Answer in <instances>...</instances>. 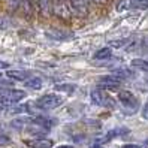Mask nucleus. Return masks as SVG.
Masks as SVG:
<instances>
[{"mask_svg":"<svg viewBox=\"0 0 148 148\" xmlns=\"http://www.w3.org/2000/svg\"><path fill=\"white\" fill-rule=\"evenodd\" d=\"M69 0H51V11L56 16L62 20L71 18V6H69Z\"/></svg>","mask_w":148,"mask_h":148,"instance_id":"f257e3e1","label":"nucleus"},{"mask_svg":"<svg viewBox=\"0 0 148 148\" xmlns=\"http://www.w3.org/2000/svg\"><path fill=\"white\" fill-rule=\"evenodd\" d=\"M63 99L57 94H43L36 100V106L40 109H54L62 105Z\"/></svg>","mask_w":148,"mask_h":148,"instance_id":"f03ea898","label":"nucleus"},{"mask_svg":"<svg viewBox=\"0 0 148 148\" xmlns=\"http://www.w3.org/2000/svg\"><path fill=\"white\" fill-rule=\"evenodd\" d=\"M118 102L124 108H127V111H130V112H135L139 108V102L136 99V96L129 90H123L118 93Z\"/></svg>","mask_w":148,"mask_h":148,"instance_id":"7ed1b4c3","label":"nucleus"},{"mask_svg":"<svg viewBox=\"0 0 148 148\" xmlns=\"http://www.w3.org/2000/svg\"><path fill=\"white\" fill-rule=\"evenodd\" d=\"M25 97V91L23 90H9L3 94H0V106H6V105H15L20 100Z\"/></svg>","mask_w":148,"mask_h":148,"instance_id":"20e7f679","label":"nucleus"},{"mask_svg":"<svg viewBox=\"0 0 148 148\" xmlns=\"http://www.w3.org/2000/svg\"><path fill=\"white\" fill-rule=\"evenodd\" d=\"M121 84H123V79L117 75H111V76H102L97 81V87L102 90H118Z\"/></svg>","mask_w":148,"mask_h":148,"instance_id":"39448f33","label":"nucleus"},{"mask_svg":"<svg viewBox=\"0 0 148 148\" xmlns=\"http://www.w3.org/2000/svg\"><path fill=\"white\" fill-rule=\"evenodd\" d=\"M90 100L97 106H112V99L102 90H93L90 93Z\"/></svg>","mask_w":148,"mask_h":148,"instance_id":"423d86ee","label":"nucleus"},{"mask_svg":"<svg viewBox=\"0 0 148 148\" xmlns=\"http://www.w3.org/2000/svg\"><path fill=\"white\" fill-rule=\"evenodd\" d=\"M45 34H47V36H48L49 39H53V40H58V42H64V40H71V39H73V33L67 32V30L51 29V30H48Z\"/></svg>","mask_w":148,"mask_h":148,"instance_id":"0eeeda50","label":"nucleus"},{"mask_svg":"<svg viewBox=\"0 0 148 148\" xmlns=\"http://www.w3.org/2000/svg\"><path fill=\"white\" fill-rule=\"evenodd\" d=\"M69 6L71 11L79 16H85L88 14V0H69Z\"/></svg>","mask_w":148,"mask_h":148,"instance_id":"6e6552de","label":"nucleus"},{"mask_svg":"<svg viewBox=\"0 0 148 148\" xmlns=\"http://www.w3.org/2000/svg\"><path fill=\"white\" fill-rule=\"evenodd\" d=\"M27 145L32 147V148H51V147L54 145V142L51 141V139L42 138V139H34V141H29Z\"/></svg>","mask_w":148,"mask_h":148,"instance_id":"1a4fd4ad","label":"nucleus"},{"mask_svg":"<svg viewBox=\"0 0 148 148\" xmlns=\"http://www.w3.org/2000/svg\"><path fill=\"white\" fill-rule=\"evenodd\" d=\"M6 76L9 78V79H14V81H25V79H29V72H25V71H8Z\"/></svg>","mask_w":148,"mask_h":148,"instance_id":"9d476101","label":"nucleus"},{"mask_svg":"<svg viewBox=\"0 0 148 148\" xmlns=\"http://www.w3.org/2000/svg\"><path fill=\"white\" fill-rule=\"evenodd\" d=\"M39 3V11L43 16H49L51 15V0H38Z\"/></svg>","mask_w":148,"mask_h":148,"instance_id":"9b49d317","label":"nucleus"},{"mask_svg":"<svg viewBox=\"0 0 148 148\" xmlns=\"http://www.w3.org/2000/svg\"><path fill=\"white\" fill-rule=\"evenodd\" d=\"M127 133H129L127 127H117L114 130H111V132H108L106 139L109 141V139H112V138H118V136H123V135H127Z\"/></svg>","mask_w":148,"mask_h":148,"instance_id":"f8f14e48","label":"nucleus"},{"mask_svg":"<svg viewBox=\"0 0 148 148\" xmlns=\"http://www.w3.org/2000/svg\"><path fill=\"white\" fill-rule=\"evenodd\" d=\"M111 56H112L111 48H102L99 51H96L94 58L96 60H108V58H111Z\"/></svg>","mask_w":148,"mask_h":148,"instance_id":"ddd939ff","label":"nucleus"},{"mask_svg":"<svg viewBox=\"0 0 148 148\" xmlns=\"http://www.w3.org/2000/svg\"><path fill=\"white\" fill-rule=\"evenodd\" d=\"M25 87L32 90H40L42 88V79L39 78H30V79L25 81Z\"/></svg>","mask_w":148,"mask_h":148,"instance_id":"4468645a","label":"nucleus"},{"mask_svg":"<svg viewBox=\"0 0 148 148\" xmlns=\"http://www.w3.org/2000/svg\"><path fill=\"white\" fill-rule=\"evenodd\" d=\"M27 111H29V106L27 105H16V103H15V106L8 109V114L18 115V114H24V112H27Z\"/></svg>","mask_w":148,"mask_h":148,"instance_id":"2eb2a0df","label":"nucleus"},{"mask_svg":"<svg viewBox=\"0 0 148 148\" xmlns=\"http://www.w3.org/2000/svg\"><path fill=\"white\" fill-rule=\"evenodd\" d=\"M132 66L141 69V71H148V62L144 60V58H133L132 60Z\"/></svg>","mask_w":148,"mask_h":148,"instance_id":"dca6fc26","label":"nucleus"},{"mask_svg":"<svg viewBox=\"0 0 148 148\" xmlns=\"http://www.w3.org/2000/svg\"><path fill=\"white\" fill-rule=\"evenodd\" d=\"M132 8H136L139 11H147L148 9V0H133Z\"/></svg>","mask_w":148,"mask_h":148,"instance_id":"f3484780","label":"nucleus"},{"mask_svg":"<svg viewBox=\"0 0 148 148\" xmlns=\"http://www.w3.org/2000/svg\"><path fill=\"white\" fill-rule=\"evenodd\" d=\"M114 75L120 76L121 79H124V78L133 76V72H132V71H129V69H117V71H114Z\"/></svg>","mask_w":148,"mask_h":148,"instance_id":"a211bd4d","label":"nucleus"},{"mask_svg":"<svg viewBox=\"0 0 148 148\" xmlns=\"http://www.w3.org/2000/svg\"><path fill=\"white\" fill-rule=\"evenodd\" d=\"M56 90L64 91V93H72L75 90V85L73 84H58V85H56Z\"/></svg>","mask_w":148,"mask_h":148,"instance_id":"6ab92c4d","label":"nucleus"},{"mask_svg":"<svg viewBox=\"0 0 148 148\" xmlns=\"http://www.w3.org/2000/svg\"><path fill=\"white\" fill-rule=\"evenodd\" d=\"M130 6H132V0H120V2L117 3V11L123 12V11L129 9Z\"/></svg>","mask_w":148,"mask_h":148,"instance_id":"aec40b11","label":"nucleus"},{"mask_svg":"<svg viewBox=\"0 0 148 148\" xmlns=\"http://www.w3.org/2000/svg\"><path fill=\"white\" fill-rule=\"evenodd\" d=\"M6 2H8L9 9H11V11H15V9H18V8H20V5H21L23 0H6Z\"/></svg>","mask_w":148,"mask_h":148,"instance_id":"412c9836","label":"nucleus"},{"mask_svg":"<svg viewBox=\"0 0 148 148\" xmlns=\"http://www.w3.org/2000/svg\"><path fill=\"white\" fill-rule=\"evenodd\" d=\"M9 27H11V21L8 18H5V16H0V32L9 29Z\"/></svg>","mask_w":148,"mask_h":148,"instance_id":"4be33fe9","label":"nucleus"},{"mask_svg":"<svg viewBox=\"0 0 148 148\" xmlns=\"http://www.w3.org/2000/svg\"><path fill=\"white\" fill-rule=\"evenodd\" d=\"M127 40L126 39H120V40H111L109 42V47H112V48H121V47H124V43H126Z\"/></svg>","mask_w":148,"mask_h":148,"instance_id":"5701e85b","label":"nucleus"},{"mask_svg":"<svg viewBox=\"0 0 148 148\" xmlns=\"http://www.w3.org/2000/svg\"><path fill=\"white\" fill-rule=\"evenodd\" d=\"M11 144V139L5 136V135H0V147H6V145H9Z\"/></svg>","mask_w":148,"mask_h":148,"instance_id":"b1692460","label":"nucleus"},{"mask_svg":"<svg viewBox=\"0 0 148 148\" xmlns=\"http://www.w3.org/2000/svg\"><path fill=\"white\" fill-rule=\"evenodd\" d=\"M9 87H12V82H11V81H3V79H0V90L9 88Z\"/></svg>","mask_w":148,"mask_h":148,"instance_id":"393cba45","label":"nucleus"},{"mask_svg":"<svg viewBox=\"0 0 148 148\" xmlns=\"http://www.w3.org/2000/svg\"><path fill=\"white\" fill-rule=\"evenodd\" d=\"M142 117H144V120H147V121H148V102L144 105V109H142Z\"/></svg>","mask_w":148,"mask_h":148,"instance_id":"a878e982","label":"nucleus"},{"mask_svg":"<svg viewBox=\"0 0 148 148\" xmlns=\"http://www.w3.org/2000/svg\"><path fill=\"white\" fill-rule=\"evenodd\" d=\"M121 148H141L139 145H135V144H127V145H123Z\"/></svg>","mask_w":148,"mask_h":148,"instance_id":"bb28decb","label":"nucleus"},{"mask_svg":"<svg viewBox=\"0 0 148 148\" xmlns=\"http://www.w3.org/2000/svg\"><path fill=\"white\" fill-rule=\"evenodd\" d=\"M6 67H9V63L2 62V60H0V69H6Z\"/></svg>","mask_w":148,"mask_h":148,"instance_id":"cd10ccee","label":"nucleus"},{"mask_svg":"<svg viewBox=\"0 0 148 148\" xmlns=\"http://www.w3.org/2000/svg\"><path fill=\"white\" fill-rule=\"evenodd\" d=\"M142 47H144V48H147V49H148V38H145V39H144V40H142Z\"/></svg>","mask_w":148,"mask_h":148,"instance_id":"c85d7f7f","label":"nucleus"},{"mask_svg":"<svg viewBox=\"0 0 148 148\" xmlns=\"http://www.w3.org/2000/svg\"><path fill=\"white\" fill-rule=\"evenodd\" d=\"M141 148H148V139H147V141H144V144L141 145Z\"/></svg>","mask_w":148,"mask_h":148,"instance_id":"c756f323","label":"nucleus"},{"mask_svg":"<svg viewBox=\"0 0 148 148\" xmlns=\"http://www.w3.org/2000/svg\"><path fill=\"white\" fill-rule=\"evenodd\" d=\"M57 148H73L72 145H60V147H57Z\"/></svg>","mask_w":148,"mask_h":148,"instance_id":"7c9ffc66","label":"nucleus"},{"mask_svg":"<svg viewBox=\"0 0 148 148\" xmlns=\"http://www.w3.org/2000/svg\"><path fill=\"white\" fill-rule=\"evenodd\" d=\"M94 148H100V147H94Z\"/></svg>","mask_w":148,"mask_h":148,"instance_id":"2f4dec72","label":"nucleus"},{"mask_svg":"<svg viewBox=\"0 0 148 148\" xmlns=\"http://www.w3.org/2000/svg\"><path fill=\"white\" fill-rule=\"evenodd\" d=\"M0 78H2V73H0Z\"/></svg>","mask_w":148,"mask_h":148,"instance_id":"473e14b6","label":"nucleus"},{"mask_svg":"<svg viewBox=\"0 0 148 148\" xmlns=\"http://www.w3.org/2000/svg\"><path fill=\"white\" fill-rule=\"evenodd\" d=\"M147 84H148V81H147Z\"/></svg>","mask_w":148,"mask_h":148,"instance_id":"72a5a7b5","label":"nucleus"}]
</instances>
